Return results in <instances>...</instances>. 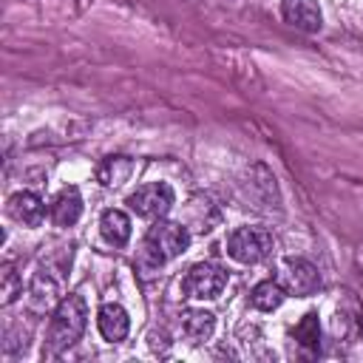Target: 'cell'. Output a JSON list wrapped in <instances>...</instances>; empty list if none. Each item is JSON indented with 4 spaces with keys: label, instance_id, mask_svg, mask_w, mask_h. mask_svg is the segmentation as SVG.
I'll list each match as a JSON object with an SVG mask.
<instances>
[{
    "label": "cell",
    "instance_id": "6da1fadb",
    "mask_svg": "<svg viewBox=\"0 0 363 363\" xmlns=\"http://www.w3.org/2000/svg\"><path fill=\"white\" fill-rule=\"evenodd\" d=\"M85 323H88V306H85V298H82V295H65V298L54 306V315H51V323H48V337H45V349H43V354L54 357V354L65 352L68 346H74V343L82 337Z\"/></svg>",
    "mask_w": 363,
    "mask_h": 363
},
{
    "label": "cell",
    "instance_id": "7a4b0ae2",
    "mask_svg": "<svg viewBox=\"0 0 363 363\" xmlns=\"http://www.w3.org/2000/svg\"><path fill=\"white\" fill-rule=\"evenodd\" d=\"M187 247H190V233H187L184 224L156 218V221L147 227V235H145V241H142L139 261L145 264V269H159L164 261L182 255Z\"/></svg>",
    "mask_w": 363,
    "mask_h": 363
},
{
    "label": "cell",
    "instance_id": "3957f363",
    "mask_svg": "<svg viewBox=\"0 0 363 363\" xmlns=\"http://www.w3.org/2000/svg\"><path fill=\"white\" fill-rule=\"evenodd\" d=\"M269 252H272V233L261 224H244L227 235V255L238 264H258Z\"/></svg>",
    "mask_w": 363,
    "mask_h": 363
},
{
    "label": "cell",
    "instance_id": "277c9868",
    "mask_svg": "<svg viewBox=\"0 0 363 363\" xmlns=\"http://www.w3.org/2000/svg\"><path fill=\"white\" fill-rule=\"evenodd\" d=\"M173 201H176V196H173V187L167 182H147V184L136 187V193L128 196L130 210L142 218H150V221L164 218L170 213Z\"/></svg>",
    "mask_w": 363,
    "mask_h": 363
},
{
    "label": "cell",
    "instance_id": "5b68a950",
    "mask_svg": "<svg viewBox=\"0 0 363 363\" xmlns=\"http://www.w3.org/2000/svg\"><path fill=\"white\" fill-rule=\"evenodd\" d=\"M227 286V272L210 261H201V264H193L190 272L184 275L182 281V289L187 298H196V301H213L224 292Z\"/></svg>",
    "mask_w": 363,
    "mask_h": 363
},
{
    "label": "cell",
    "instance_id": "8992f818",
    "mask_svg": "<svg viewBox=\"0 0 363 363\" xmlns=\"http://www.w3.org/2000/svg\"><path fill=\"white\" fill-rule=\"evenodd\" d=\"M68 264H71V261H68ZM68 264H65V261H62V264L48 261V264H43V267L34 272L28 295H31V306H34L37 312H45V309H51L54 303L62 301V298H60V292H62V272H65Z\"/></svg>",
    "mask_w": 363,
    "mask_h": 363
},
{
    "label": "cell",
    "instance_id": "52a82bcc",
    "mask_svg": "<svg viewBox=\"0 0 363 363\" xmlns=\"http://www.w3.org/2000/svg\"><path fill=\"white\" fill-rule=\"evenodd\" d=\"M278 281L284 284L286 295H301V298H303V295H312V292L320 289V275H318V269H315L309 261H303V258H289V261H284Z\"/></svg>",
    "mask_w": 363,
    "mask_h": 363
},
{
    "label": "cell",
    "instance_id": "ba28073f",
    "mask_svg": "<svg viewBox=\"0 0 363 363\" xmlns=\"http://www.w3.org/2000/svg\"><path fill=\"white\" fill-rule=\"evenodd\" d=\"M281 14L289 26L306 31V34H315L320 31L323 26V14H320V6L318 0H284L281 3Z\"/></svg>",
    "mask_w": 363,
    "mask_h": 363
},
{
    "label": "cell",
    "instance_id": "9c48e42d",
    "mask_svg": "<svg viewBox=\"0 0 363 363\" xmlns=\"http://www.w3.org/2000/svg\"><path fill=\"white\" fill-rule=\"evenodd\" d=\"M6 213H9L17 224L40 227L43 218H45V204H43V199H40L37 193H31V190H20V193H14V196L9 199Z\"/></svg>",
    "mask_w": 363,
    "mask_h": 363
},
{
    "label": "cell",
    "instance_id": "30bf717a",
    "mask_svg": "<svg viewBox=\"0 0 363 363\" xmlns=\"http://www.w3.org/2000/svg\"><path fill=\"white\" fill-rule=\"evenodd\" d=\"M96 326H99V332H102L105 340L119 343V340L128 337L130 318H128V312L119 303H102L99 306V315H96Z\"/></svg>",
    "mask_w": 363,
    "mask_h": 363
},
{
    "label": "cell",
    "instance_id": "8fae6325",
    "mask_svg": "<svg viewBox=\"0 0 363 363\" xmlns=\"http://www.w3.org/2000/svg\"><path fill=\"white\" fill-rule=\"evenodd\" d=\"M82 216V196L77 187H62L51 204V221L57 227H71Z\"/></svg>",
    "mask_w": 363,
    "mask_h": 363
},
{
    "label": "cell",
    "instance_id": "7c38bea8",
    "mask_svg": "<svg viewBox=\"0 0 363 363\" xmlns=\"http://www.w3.org/2000/svg\"><path fill=\"white\" fill-rule=\"evenodd\" d=\"M216 329V315L207 312V309H187L182 315V335L190 340V343H204L210 340Z\"/></svg>",
    "mask_w": 363,
    "mask_h": 363
},
{
    "label": "cell",
    "instance_id": "4fadbf2b",
    "mask_svg": "<svg viewBox=\"0 0 363 363\" xmlns=\"http://www.w3.org/2000/svg\"><path fill=\"white\" fill-rule=\"evenodd\" d=\"M99 230H102V238L108 244H113V247H125L130 241V218H128V213H122L116 207L102 213Z\"/></svg>",
    "mask_w": 363,
    "mask_h": 363
},
{
    "label": "cell",
    "instance_id": "5bb4252c",
    "mask_svg": "<svg viewBox=\"0 0 363 363\" xmlns=\"http://www.w3.org/2000/svg\"><path fill=\"white\" fill-rule=\"evenodd\" d=\"M130 173H133V162L128 156H108L96 167V179L102 187H119L130 179Z\"/></svg>",
    "mask_w": 363,
    "mask_h": 363
},
{
    "label": "cell",
    "instance_id": "9a60e30c",
    "mask_svg": "<svg viewBox=\"0 0 363 363\" xmlns=\"http://www.w3.org/2000/svg\"><path fill=\"white\" fill-rule=\"evenodd\" d=\"M284 298H286V289H284V284L275 281V278L255 284V289H252V295H250L252 306L261 309V312H272V309H278V306L284 303Z\"/></svg>",
    "mask_w": 363,
    "mask_h": 363
},
{
    "label": "cell",
    "instance_id": "2e32d148",
    "mask_svg": "<svg viewBox=\"0 0 363 363\" xmlns=\"http://www.w3.org/2000/svg\"><path fill=\"white\" fill-rule=\"evenodd\" d=\"M295 340L303 349H318L320 346V323H318V315L315 312H306L301 318V323L295 326Z\"/></svg>",
    "mask_w": 363,
    "mask_h": 363
},
{
    "label": "cell",
    "instance_id": "e0dca14e",
    "mask_svg": "<svg viewBox=\"0 0 363 363\" xmlns=\"http://www.w3.org/2000/svg\"><path fill=\"white\" fill-rule=\"evenodd\" d=\"M0 284H3V286H0V295H3V298H0V301H3V306H9V303L20 295V286H23V284H20V275L14 272V264L6 261V264L0 267Z\"/></svg>",
    "mask_w": 363,
    "mask_h": 363
}]
</instances>
